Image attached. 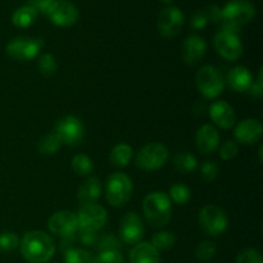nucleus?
<instances>
[{"mask_svg":"<svg viewBox=\"0 0 263 263\" xmlns=\"http://www.w3.org/2000/svg\"><path fill=\"white\" fill-rule=\"evenodd\" d=\"M21 253L28 263H45L55 253L53 239L44 231L26 233L20 243Z\"/></svg>","mask_w":263,"mask_h":263,"instance_id":"nucleus-1","label":"nucleus"},{"mask_svg":"<svg viewBox=\"0 0 263 263\" xmlns=\"http://www.w3.org/2000/svg\"><path fill=\"white\" fill-rule=\"evenodd\" d=\"M143 211L146 221L153 228H163L171 220V199L162 192H153L143 200Z\"/></svg>","mask_w":263,"mask_h":263,"instance_id":"nucleus-2","label":"nucleus"},{"mask_svg":"<svg viewBox=\"0 0 263 263\" xmlns=\"http://www.w3.org/2000/svg\"><path fill=\"white\" fill-rule=\"evenodd\" d=\"M256 17V7L248 0H230L222 8V28L239 33V27Z\"/></svg>","mask_w":263,"mask_h":263,"instance_id":"nucleus-3","label":"nucleus"},{"mask_svg":"<svg viewBox=\"0 0 263 263\" xmlns=\"http://www.w3.org/2000/svg\"><path fill=\"white\" fill-rule=\"evenodd\" d=\"M133 193V181L121 172L110 175L105 184V198L113 207H121L128 202Z\"/></svg>","mask_w":263,"mask_h":263,"instance_id":"nucleus-4","label":"nucleus"},{"mask_svg":"<svg viewBox=\"0 0 263 263\" xmlns=\"http://www.w3.org/2000/svg\"><path fill=\"white\" fill-rule=\"evenodd\" d=\"M197 87L207 99H215L223 91L225 82L222 74L212 66H203L197 73Z\"/></svg>","mask_w":263,"mask_h":263,"instance_id":"nucleus-5","label":"nucleus"},{"mask_svg":"<svg viewBox=\"0 0 263 263\" xmlns=\"http://www.w3.org/2000/svg\"><path fill=\"white\" fill-rule=\"evenodd\" d=\"M168 159V149L161 143H151L139 151L136 154V166L145 171L159 170Z\"/></svg>","mask_w":263,"mask_h":263,"instance_id":"nucleus-6","label":"nucleus"},{"mask_svg":"<svg viewBox=\"0 0 263 263\" xmlns=\"http://www.w3.org/2000/svg\"><path fill=\"white\" fill-rule=\"evenodd\" d=\"M199 225L211 236L222 235L229 225L228 217L220 207L213 204L204 205L199 211Z\"/></svg>","mask_w":263,"mask_h":263,"instance_id":"nucleus-7","label":"nucleus"},{"mask_svg":"<svg viewBox=\"0 0 263 263\" xmlns=\"http://www.w3.org/2000/svg\"><path fill=\"white\" fill-rule=\"evenodd\" d=\"M44 46V41L37 37H15L8 43L5 51L9 58L18 62L36 58Z\"/></svg>","mask_w":263,"mask_h":263,"instance_id":"nucleus-8","label":"nucleus"},{"mask_svg":"<svg viewBox=\"0 0 263 263\" xmlns=\"http://www.w3.org/2000/svg\"><path fill=\"white\" fill-rule=\"evenodd\" d=\"M216 51L226 61L235 62L243 55V44L238 32L221 28L213 39Z\"/></svg>","mask_w":263,"mask_h":263,"instance_id":"nucleus-9","label":"nucleus"},{"mask_svg":"<svg viewBox=\"0 0 263 263\" xmlns=\"http://www.w3.org/2000/svg\"><path fill=\"white\" fill-rule=\"evenodd\" d=\"M54 133L61 139L62 144L76 146L84 139V126L79 118L73 116H66L55 123Z\"/></svg>","mask_w":263,"mask_h":263,"instance_id":"nucleus-10","label":"nucleus"},{"mask_svg":"<svg viewBox=\"0 0 263 263\" xmlns=\"http://www.w3.org/2000/svg\"><path fill=\"white\" fill-rule=\"evenodd\" d=\"M184 25V13L177 7H166L161 10L157 21V28L164 39H172L181 31Z\"/></svg>","mask_w":263,"mask_h":263,"instance_id":"nucleus-11","label":"nucleus"},{"mask_svg":"<svg viewBox=\"0 0 263 263\" xmlns=\"http://www.w3.org/2000/svg\"><path fill=\"white\" fill-rule=\"evenodd\" d=\"M77 221H79V230H89L98 231L105 225L107 222V211L104 207L97 204L82 205L79 210Z\"/></svg>","mask_w":263,"mask_h":263,"instance_id":"nucleus-12","label":"nucleus"},{"mask_svg":"<svg viewBox=\"0 0 263 263\" xmlns=\"http://www.w3.org/2000/svg\"><path fill=\"white\" fill-rule=\"evenodd\" d=\"M48 228L55 235L64 239L72 238L79 230L77 215L71 211H58L50 216L48 221Z\"/></svg>","mask_w":263,"mask_h":263,"instance_id":"nucleus-13","label":"nucleus"},{"mask_svg":"<svg viewBox=\"0 0 263 263\" xmlns=\"http://www.w3.org/2000/svg\"><path fill=\"white\" fill-rule=\"evenodd\" d=\"M49 20L59 27H71L79 20V10L67 0H54L45 13Z\"/></svg>","mask_w":263,"mask_h":263,"instance_id":"nucleus-14","label":"nucleus"},{"mask_svg":"<svg viewBox=\"0 0 263 263\" xmlns=\"http://www.w3.org/2000/svg\"><path fill=\"white\" fill-rule=\"evenodd\" d=\"M144 236V225L140 216L135 212H128L121 220L120 238L123 243L136 246L141 243Z\"/></svg>","mask_w":263,"mask_h":263,"instance_id":"nucleus-15","label":"nucleus"},{"mask_svg":"<svg viewBox=\"0 0 263 263\" xmlns=\"http://www.w3.org/2000/svg\"><path fill=\"white\" fill-rule=\"evenodd\" d=\"M234 135L239 143L244 145H253L261 140L263 135L262 123L254 118L241 121L234 130Z\"/></svg>","mask_w":263,"mask_h":263,"instance_id":"nucleus-16","label":"nucleus"},{"mask_svg":"<svg viewBox=\"0 0 263 263\" xmlns=\"http://www.w3.org/2000/svg\"><path fill=\"white\" fill-rule=\"evenodd\" d=\"M208 113H210V117L218 127L229 128L233 127L236 122V116L234 112V108L231 107L229 103L223 102V100H218L215 102L210 108H208Z\"/></svg>","mask_w":263,"mask_h":263,"instance_id":"nucleus-17","label":"nucleus"},{"mask_svg":"<svg viewBox=\"0 0 263 263\" xmlns=\"http://www.w3.org/2000/svg\"><path fill=\"white\" fill-rule=\"evenodd\" d=\"M207 50V44L204 39L198 35H190L185 39L182 45V59L189 66H194L202 61Z\"/></svg>","mask_w":263,"mask_h":263,"instance_id":"nucleus-18","label":"nucleus"},{"mask_svg":"<svg viewBox=\"0 0 263 263\" xmlns=\"http://www.w3.org/2000/svg\"><path fill=\"white\" fill-rule=\"evenodd\" d=\"M195 144L198 151L202 154H212L213 152L217 151L220 144L218 131L212 125L202 126L195 136Z\"/></svg>","mask_w":263,"mask_h":263,"instance_id":"nucleus-19","label":"nucleus"},{"mask_svg":"<svg viewBox=\"0 0 263 263\" xmlns=\"http://www.w3.org/2000/svg\"><path fill=\"white\" fill-rule=\"evenodd\" d=\"M228 84L236 92L248 91L252 85V73L247 67L238 66L228 73Z\"/></svg>","mask_w":263,"mask_h":263,"instance_id":"nucleus-20","label":"nucleus"},{"mask_svg":"<svg viewBox=\"0 0 263 263\" xmlns=\"http://www.w3.org/2000/svg\"><path fill=\"white\" fill-rule=\"evenodd\" d=\"M102 193V182L95 177H89L86 181L82 182L77 193V199L82 205L94 204L99 199Z\"/></svg>","mask_w":263,"mask_h":263,"instance_id":"nucleus-21","label":"nucleus"},{"mask_svg":"<svg viewBox=\"0 0 263 263\" xmlns=\"http://www.w3.org/2000/svg\"><path fill=\"white\" fill-rule=\"evenodd\" d=\"M159 252L151 243L136 244L130 252V263H159Z\"/></svg>","mask_w":263,"mask_h":263,"instance_id":"nucleus-22","label":"nucleus"},{"mask_svg":"<svg viewBox=\"0 0 263 263\" xmlns=\"http://www.w3.org/2000/svg\"><path fill=\"white\" fill-rule=\"evenodd\" d=\"M37 13V10L31 5H23L13 12L12 23L18 28H27L35 22Z\"/></svg>","mask_w":263,"mask_h":263,"instance_id":"nucleus-23","label":"nucleus"},{"mask_svg":"<svg viewBox=\"0 0 263 263\" xmlns=\"http://www.w3.org/2000/svg\"><path fill=\"white\" fill-rule=\"evenodd\" d=\"M133 157V148L126 143H120L112 149L109 159L115 167H126Z\"/></svg>","mask_w":263,"mask_h":263,"instance_id":"nucleus-24","label":"nucleus"},{"mask_svg":"<svg viewBox=\"0 0 263 263\" xmlns=\"http://www.w3.org/2000/svg\"><path fill=\"white\" fill-rule=\"evenodd\" d=\"M174 166L181 174L187 175L192 174L197 170L198 161L192 153L187 152H182V153H177L174 158Z\"/></svg>","mask_w":263,"mask_h":263,"instance_id":"nucleus-25","label":"nucleus"},{"mask_svg":"<svg viewBox=\"0 0 263 263\" xmlns=\"http://www.w3.org/2000/svg\"><path fill=\"white\" fill-rule=\"evenodd\" d=\"M62 145L63 144H62L61 139L53 131V133L48 134V135L43 136L40 139L37 144V149L43 156H53V154H55L61 149Z\"/></svg>","mask_w":263,"mask_h":263,"instance_id":"nucleus-26","label":"nucleus"},{"mask_svg":"<svg viewBox=\"0 0 263 263\" xmlns=\"http://www.w3.org/2000/svg\"><path fill=\"white\" fill-rule=\"evenodd\" d=\"M72 170L77 176H87L91 174L94 164H92L91 158L86 156V154H77L72 158L71 162Z\"/></svg>","mask_w":263,"mask_h":263,"instance_id":"nucleus-27","label":"nucleus"},{"mask_svg":"<svg viewBox=\"0 0 263 263\" xmlns=\"http://www.w3.org/2000/svg\"><path fill=\"white\" fill-rule=\"evenodd\" d=\"M175 243H176V238L170 231H161V233L154 234L152 238V246L157 249V251H168V249L174 248Z\"/></svg>","mask_w":263,"mask_h":263,"instance_id":"nucleus-28","label":"nucleus"},{"mask_svg":"<svg viewBox=\"0 0 263 263\" xmlns=\"http://www.w3.org/2000/svg\"><path fill=\"white\" fill-rule=\"evenodd\" d=\"M58 68V64H57V59L53 54H43L40 55V58L37 59V69L40 71V73L45 77L53 76L57 72Z\"/></svg>","mask_w":263,"mask_h":263,"instance_id":"nucleus-29","label":"nucleus"},{"mask_svg":"<svg viewBox=\"0 0 263 263\" xmlns=\"http://www.w3.org/2000/svg\"><path fill=\"white\" fill-rule=\"evenodd\" d=\"M170 199L174 200L176 204L184 205L186 204L187 202L192 198V193H190V189L187 186L182 184H175L170 187Z\"/></svg>","mask_w":263,"mask_h":263,"instance_id":"nucleus-30","label":"nucleus"},{"mask_svg":"<svg viewBox=\"0 0 263 263\" xmlns=\"http://www.w3.org/2000/svg\"><path fill=\"white\" fill-rule=\"evenodd\" d=\"M92 254L84 249H68L64 253L66 263H92Z\"/></svg>","mask_w":263,"mask_h":263,"instance_id":"nucleus-31","label":"nucleus"},{"mask_svg":"<svg viewBox=\"0 0 263 263\" xmlns=\"http://www.w3.org/2000/svg\"><path fill=\"white\" fill-rule=\"evenodd\" d=\"M216 244L212 241H202L195 249V256L199 261H210L216 254Z\"/></svg>","mask_w":263,"mask_h":263,"instance_id":"nucleus-32","label":"nucleus"},{"mask_svg":"<svg viewBox=\"0 0 263 263\" xmlns=\"http://www.w3.org/2000/svg\"><path fill=\"white\" fill-rule=\"evenodd\" d=\"M98 249L99 252H105V251H120L121 249V243L115 235L112 234H105V235L100 236L98 239Z\"/></svg>","mask_w":263,"mask_h":263,"instance_id":"nucleus-33","label":"nucleus"},{"mask_svg":"<svg viewBox=\"0 0 263 263\" xmlns=\"http://www.w3.org/2000/svg\"><path fill=\"white\" fill-rule=\"evenodd\" d=\"M20 247V239L14 233L0 234V252H13Z\"/></svg>","mask_w":263,"mask_h":263,"instance_id":"nucleus-34","label":"nucleus"},{"mask_svg":"<svg viewBox=\"0 0 263 263\" xmlns=\"http://www.w3.org/2000/svg\"><path fill=\"white\" fill-rule=\"evenodd\" d=\"M92 263H125V259L120 251H105L99 252L92 258Z\"/></svg>","mask_w":263,"mask_h":263,"instance_id":"nucleus-35","label":"nucleus"},{"mask_svg":"<svg viewBox=\"0 0 263 263\" xmlns=\"http://www.w3.org/2000/svg\"><path fill=\"white\" fill-rule=\"evenodd\" d=\"M218 175V166L213 161H205L200 167V176L205 182L215 181Z\"/></svg>","mask_w":263,"mask_h":263,"instance_id":"nucleus-36","label":"nucleus"},{"mask_svg":"<svg viewBox=\"0 0 263 263\" xmlns=\"http://www.w3.org/2000/svg\"><path fill=\"white\" fill-rule=\"evenodd\" d=\"M236 263H263L262 256L258 251L252 248L243 249L236 257Z\"/></svg>","mask_w":263,"mask_h":263,"instance_id":"nucleus-37","label":"nucleus"},{"mask_svg":"<svg viewBox=\"0 0 263 263\" xmlns=\"http://www.w3.org/2000/svg\"><path fill=\"white\" fill-rule=\"evenodd\" d=\"M239 153V146L235 141L228 140L221 145L220 148V157L225 161H230L234 159Z\"/></svg>","mask_w":263,"mask_h":263,"instance_id":"nucleus-38","label":"nucleus"},{"mask_svg":"<svg viewBox=\"0 0 263 263\" xmlns=\"http://www.w3.org/2000/svg\"><path fill=\"white\" fill-rule=\"evenodd\" d=\"M208 17L205 14L204 9H199L192 15V20H190V26H192L194 30H203L205 26L208 25Z\"/></svg>","mask_w":263,"mask_h":263,"instance_id":"nucleus-39","label":"nucleus"},{"mask_svg":"<svg viewBox=\"0 0 263 263\" xmlns=\"http://www.w3.org/2000/svg\"><path fill=\"white\" fill-rule=\"evenodd\" d=\"M80 231V241L85 246H97L99 236L97 235V231L89 230H79Z\"/></svg>","mask_w":263,"mask_h":263,"instance_id":"nucleus-40","label":"nucleus"},{"mask_svg":"<svg viewBox=\"0 0 263 263\" xmlns=\"http://www.w3.org/2000/svg\"><path fill=\"white\" fill-rule=\"evenodd\" d=\"M204 10L208 17V21H213V22H220V21H222V9L220 7H217V5H210Z\"/></svg>","mask_w":263,"mask_h":263,"instance_id":"nucleus-41","label":"nucleus"},{"mask_svg":"<svg viewBox=\"0 0 263 263\" xmlns=\"http://www.w3.org/2000/svg\"><path fill=\"white\" fill-rule=\"evenodd\" d=\"M248 91L251 92V95L253 98H257V99H259V98H262L263 95V85H262V71H259V74H258V80H257L256 84H252L251 87L248 89Z\"/></svg>","mask_w":263,"mask_h":263,"instance_id":"nucleus-42","label":"nucleus"},{"mask_svg":"<svg viewBox=\"0 0 263 263\" xmlns=\"http://www.w3.org/2000/svg\"><path fill=\"white\" fill-rule=\"evenodd\" d=\"M53 2L54 0H30V4L28 5L35 8L37 12L46 13L49 8H50V5L53 4Z\"/></svg>","mask_w":263,"mask_h":263,"instance_id":"nucleus-43","label":"nucleus"},{"mask_svg":"<svg viewBox=\"0 0 263 263\" xmlns=\"http://www.w3.org/2000/svg\"><path fill=\"white\" fill-rule=\"evenodd\" d=\"M262 151H263V148H262V146H259L258 153H259V161H261V162H262Z\"/></svg>","mask_w":263,"mask_h":263,"instance_id":"nucleus-44","label":"nucleus"},{"mask_svg":"<svg viewBox=\"0 0 263 263\" xmlns=\"http://www.w3.org/2000/svg\"><path fill=\"white\" fill-rule=\"evenodd\" d=\"M161 2H163V3H172V2H174V0H161Z\"/></svg>","mask_w":263,"mask_h":263,"instance_id":"nucleus-45","label":"nucleus"}]
</instances>
